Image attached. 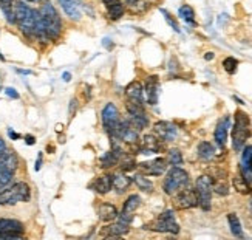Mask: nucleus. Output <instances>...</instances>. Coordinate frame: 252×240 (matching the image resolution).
<instances>
[{
	"instance_id": "ea45409f",
	"label": "nucleus",
	"mask_w": 252,
	"mask_h": 240,
	"mask_svg": "<svg viewBox=\"0 0 252 240\" xmlns=\"http://www.w3.org/2000/svg\"><path fill=\"white\" fill-rule=\"evenodd\" d=\"M41 164H42V154H39L37 163H36V171H39V169H41Z\"/></svg>"
},
{
	"instance_id": "e433bc0d",
	"label": "nucleus",
	"mask_w": 252,
	"mask_h": 240,
	"mask_svg": "<svg viewBox=\"0 0 252 240\" xmlns=\"http://www.w3.org/2000/svg\"><path fill=\"white\" fill-rule=\"evenodd\" d=\"M5 93H6L8 96H10V98H13V99H17V98H19V93L15 92L14 89H11V87H8V89L5 90Z\"/></svg>"
},
{
	"instance_id": "4468645a",
	"label": "nucleus",
	"mask_w": 252,
	"mask_h": 240,
	"mask_svg": "<svg viewBox=\"0 0 252 240\" xmlns=\"http://www.w3.org/2000/svg\"><path fill=\"white\" fill-rule=\"evenodd\" d=\"M229 127H231V118L229 116H224L222 121L217 124V129H215V141L218 146H224L226 141H227V132H229Z\"/></svg>"
},
{
	"instance_id": "f8f14e48",
	"label": "nucleus",
	"mask_w": 252,
	"mask_h": 240,
	"mask_svg": "<svg viewBox=\"0 0 252 240\" xmlns=\"http://www.w3.org/2000/svg\"><path fill=\"white\" fill-rule=\"evenodd\" d=\"M144 92H146V99L150 106H155L158 102V76H148L146 85H144Z\"/></svg>"
},
{
	"instance_id": "5701e85b",
	"label": "nucleus",
	"mask_w": 252,
	"mask_h": 240,
	"mask_svg": "<svg viewBox=\"0 0 252 240\" xmlns=\"http://www.w3.org/2000/svg\"><path fill=\"white\" fill-rule=\"evenodd\" d=\"M130 183H132V178H129L127 175L124 174H116L113 177V188L116 189L118 194H122L124 191H127Z\"/></svg>"
},
{
	"instance_id": "cd10ccee",
	"label": "nucleus",
	"mask_w": 252,
	"mask_h": 240,
	"mask_svg": "<svg viewBox=\"0 0 252 240\" xmlns=\"http://www.w3.org/2000/svg\"><path fill=\"white\" fill-rule=\"evenodd\" d=\"M179 17L183 19L184 22L195 25V13L192 10V6H189V5H183V6H181L179 8Z\"/></svg>"
},
{
	"instance_id": "c03bdc74",
	"label": "nucleus",
	"mask_w": 252,
	"mask_h": 240,
	"mask_svg": "<svg viewBox=\"0 0 252 240\" xmlns=\"http://www.w3.org/2000/svg\"><path fill=\"white\" fill-rule=\"evenodd\" d=\"M204 58H206L208 61L209 59H214V53H206V56H204Z\"/></svg>"
},
{
	"instance_id": "a878e982",
	"label": "nucleus",
	"mask_w": 252,
	"mask_h": 240,
	"mask_svg": "<svg viewBox=\"0 0 252 240\" xmlns=\"http://www.w3.org/2000/svg\"><path fill=\"white\" fill-rule=\"evenodd\" d=\"M227 222H229V226H231V233L235 237H243V229H241V223L237 217V214H229L227 215Z\"/></svg>"
},
{
	"instance_id": "4c0bfd02",
	"label": "nucleus",
	"mask_w": 252,
	"mask_h": 240,
	"mask_svg": "<svg viewBox=\"0 0 252 240\" xmlns=\"http://www.w3.org/2000/svg\"><path fill=\"white\" fill-rule=\"evenodd\" d=\"M76 106H77V101H76V99H72V110H70V116H73V115H74Z\"/></svg>"
},
{
	"instance_id": "2f4dec72",
	"label": "nucleus",
	"mask_w": 252,
	"mask_h": 240,
	"mask_svg": "<svg viewBox=\"0 0 252 240\" xmlns=\"http://www.w3.org/2000/svg\"><path fill=\"white\" fill-rule=\"evenodd\" d=\"M234 185H235V189H237L238 192H241V194H248V192L251 191V188L248 186V183L243 180L241 175L234 178Z\"/></svg>"
},
{
	"instance_id": "79ce46f5",
	"label": "nucleus",
	"mask_w": 252,
	"mask_h": 240,
	"mask_svg": "<svg viewBox=\"0 0 252 240\" xmlns=\"http://www.w3.org/2000/svg\"><path fill=\"white\" fill-rule=\"evenodd\" d=\"M10 137H11L13 140H17V138H20V135H17V133H14L13 130H10Z\"/></svg>"
},
{
	"instance_id": "c756f323",
	"label": "nucleus",
	"mask_w": 252,
	"mask_h": 240,
	"mask_svg": "<svg viewBox=\"0 0 252 240\" xmlns=\"http://www.w3.org/2000/svg\"><path fill=\"white\" fill-rule=\"evenodd\" d=\"M135 183H136L138 188H139L141 191L150 192V191L153 189L152 181L148 180V178H146V177H143V175H136V177H135Z\"/></svg>"
},
{
	"instance_id": "09e8293b",
	"label": "nucleus",
	"mask_w": 252,
	"mask_h": 240,
	"mask_svg": "<svg viewBox=\"0 0 252 240\" xmlns=\"http://www.w3.org/2000/svg\"><path fill=\"white\" fill-rule=\"evenodd\" d=\"M251 211H252V200H251Z\"/></svg>"
},
{
	"instance_id": "bb28decb",
	"label": "nucleus",
	"mask_w": 252,
	"mask_h": 240,
	"mask_svg": "<svg viewBox=\"0 0 252 240\" xmlns=\"http://www.w3.org/2000/svg\"><path fill=\"white\" fill-rule=\"evenodd\" d=\"M141 206V198L139 195H130L127 200H125L124 208H122V212H127V214H133L138 208Z\"/></svg>"
},
{
	"instance_id": "2eb2a0df",
	"label": "nucleus",
	"mask_w": 252,
	"mask_h": 240,
	"mask_svg": "<svg viewBox=\"0 0 252 240\" xmlns=\"http://www.w3.org/2000/svg\"><path fill=\"white\" fill-rule=\"evenodd\" d=\"M23 223L14 219H0V236L5 233H23Z\"/></svg>"
},
{
	"instance_id": "6e6552de",
	"label": "nucleus",
	"mask_w": 252,
	"mask_h": 240,
	"mask_svg": "<svg viewBox=\"0 0 252 240\" xmlns=\"http://www.w3.org/2000/svg\"><path fill=\"white\" fill-rule=\"evenodd\" d=\"M153 231H158V233H170V234H178L179 233V225L175 220V215L173 211H164L152 226Z\"/></svg>"
},
{
	"instance_id": "72a5a7b5",
	"label": "nucleus",
	"mask_w": 252,
	"mask_h": 240,
	"mask_svg": "<svg viewBox=\"0 0 252 240\" xmlns=\"http://www.w3.org/2000/svg\"><path fill=\"white\" fill-rule=\"evenodd\" d=\"M252 163V146H248L243 149L241 155V167H248Z\"/></svg>"
},
{
	"instance_id": "0eeeda50",
	"label": "nucleus",
	"mask_w": 252,
	"mask_h": 240,
	"mask_svg": "<svg viewBox=\"0 0 252 240\" xmlns=\"http://www.w3.org/2000/svg\"><path fill=\"white\" fill-rule=\"evenodd\" d=\"M119 123H121L119 112H118L115 104L108 102L107 106L102 109V126H104V130L110 135V137H115Z\"/></svg>"
},
{
	"instance_id": "9d476101",
	"label": "nucleus",
	"mask_w": 252,
	"mask_h": 240,
	"mask_svg": "<svg viewBox=\"0 0 252 240\" xmlns=\"http://www.w3.org/2000/svg\"><path fill=\"white\" fill-rule=\"evenodd\" d=\"M139 169L144 172V175H152V177H160L161 174L166 172L167 161L164 158H155L152 161H147L139 164Z\"/></svg>"
},
{
	"instance_id": "a211bd4d",
	"label": "nucleus",
	"mask_w": 252,
	"mask_h": 240,
	"mask_svg": "<svg viewBox=\"0 0 252 240\" xmlns=\"http://www.w3.org/2000/svg\"><path fill=\"white\" fill-rule=\"evenodd\" d=\"M125 95L129 96V101H136V102H143V95H144V89L141 82L133 81L132 84L127 85L125 89Z\"/></svg>"
},
{
	"instance_id": "aec40b11",
	"label": "nucleus",
	"mask_w": 252,
	"mask_h": 240,
	"mask_svg": "<svg viewBox=\"0 0 252 240\" xmlns=\"http://www.w3.org/2000/svg\"><path fill=\"white\" fill-rule=\"evenodd\" d=\"M93 188L98 194H107L113 188V177L112 175H102L93 183Z\"/></svg>"
},
{
	"instance_id": "412c9836",
	"label": "nucleus",
	"mask_w": 252,
	"mask_h": 240,
	"mask_svg": "<svg viewBox=\"0 0 252 240\" xmlns=\"http://www.w3.org/2000/svg\"><path fill=\"white\" fill-rule=\"evenodd\" d=\"M160 150V141L158 137L155 135H146L143 138V147H141V152L143 154H153V152Z\"/></svg>"
},
{
	"instance_id": "7c9ffc66",
	"label": "nucleus",
	"mask_w": 252,
	"mask_h": 240,
	"mask_svg": "<svg viewBox=\"0 0 252 240\" xmlns=\"http://www.w3.org/2000/svg\"><path fill=\"white\" fill-rule=\"evenodd\" d=\"M223 67H224V70H226L229 75H234L235 71H237L238 61L235 59V58H226V59L223 61Z\"/></svg>"
},
{
	"instance_id": "c85d7f7f",
	"label": "nucleus",
	"mask_w": 252,
	"mask_h": 240,
	"mask_svg": "<svg viewBox=\"0 0 252 240\" xmlns=\"http://www.w3.org/2000/svg\"><path fill=\"white\" fill-rule=\"evenodd\" d=\"M127 112H129V115H133V116H143V115H146L143 102H136V101H129L127 102Z\"/></svg>"
},
{
	"instance_id": "f257e3e1",
	"label": "nucleus",
	"mask_w": 252,
	"mask_h": 240,
	"mask_svg": "<svg viewBox=\"0 0 252 240\" xmlns=\"http://www.w3.org/2000/svg\"><path fill=\"white\" fill-rule=\"evenodd\" d=\"M39 13H41V16H42V22H44L46 36H48L50 41H56V39L60 36V31H62V22H60V17L56 11V8L53 6L50 0H44Z\"/></svg>"
},
{
	"instance_id": "37998d69",
	"label": "nucleus",
	"mask_w": 252,
	"mask_h": 240,
	"mask_svg": "<svg viewBox=\"0 0 252 240\" xmlns=\"http://www.w3.org/2000/svg\"><path fill=\"white\" fill-rule=\"evenodd\" d=\"M70 79H72V75H70V73H64V81H65V82H68Z\"/></svg>"
},
{
	"instance_id": "9b49d317",
	"label": "nucleus",
	"mask_w": 252,
	"mask_h": 240,
	"mask_svg": "<svg viewBox=\"0 0 252 240\" xmlns=\"http://www.w3.org/2000/svg\"><path fill=\"white\" fill-rule=\"evenodd\" d=\"M153 130L161 141H172L177 137V127L167 121H158L153 126Z\"/></svg>"
},
{
	"instance_id": "f3484780",
	"label": "nucleus",
	"mask_w": 252,
	"mask_h": 240,
	"mask_svg": "<svg viewBox=\"0 0 252 240\" xmlns=\"http://www.w3.org/2000/svg\"><path fill=\"white\" fill-rule=\"evenodd\" d=\"M98 214L102 222H112L118 217V209L112 203L102 202L98 208Z\"/></svg>"
},
{
	"instance_id": "ddd939ff",
	"label": "nucleus",
	"mask_w": 252,
	"mask_h": 240,
	"mask_svg": "<svg viewBox=\"0 0 252 240\" xmlns=\"http://www.w3.org/2000/svg\"><path fill=\"white\" fill-rule=\"evenodd\" d=\"M102 3L105 5L107 13H108L110 19L112 20H118L124 16L125 6H124V3L121 2V0H102Z\"/></svg>"
},
{
	"instance_id": "58836bf2",
	"label": "nucleus",
	"mask_w": 252,
	"mask_h": 240,
	"mask_svg": "<svg viewBox=\"0 0 252 240\" xmlns=\"http://www.w3.org/2000/svg\"><path fill=\"white\" fill-rule=\"evenodd\" d=\"M25 140H27V144H30V146H33V144L36 143L34 137H31V135H27V137H25Z\"/></svg>"
},
{
	"instance_id": "1a4fd4ad",
	"label": "nucleus",
	"mask_w": 252,
	"mask_h": 240,
	"mask_svg": "<svg viewBox=\"0 0 252 240\" xmlns=\"http://www.w3.org/2000/svg\"><path fill=\"white\" fill-rule=\"evenodd\" d=\"M175 203L179 209H189V208H195L198 205V197H196L195 189L184 188L175 194Z\"/></svg>"
},
{
	"instance_id": "393cba45",
	"label": "nucleus",
	"mask_w": 252,
	"mask_h": 240,
	"mask_svg": "<svg viewBox=\"0 0 252 240\" xmlns=\"http://www.w3.org/2000/svg\"><path fill=\"white\" fill-rule=\"evenodd\" d=\"M13 175H14V172L11 169H8L5 164L0 163V191L10 185L13 180Z\"/></svg>"
},
{
	"instance_id": "f03ea898",
	"label": "nucleus",
	"mask_w": 252,
	"mask_h": 240,
	"mask_svg": "<svg viewBox=\"0 0 252 240\" xmlns=\"http://www.w3.org/2000/svg\"><path fill=\"white\" fill-rule=\"evenodd\" d=\"M14 6V17L15 23L19 25L20 31L27 37H34L36 34V14L34 10H31L28 5L23 2H15L13 3Z\"/></svg>"
},
{
	"instance_id": "c9c22d12",
	"label": "nucleus",
	"mask_w": 252,
	"mask_h": 240,
	"mask_svg": "<svg viewBox=\"0 0 252 240\" xmlns=\"http://www.w3.org/2000/svg\"><path fill=\"white\" fill-rule=\"evenodd\" d=\"M163 14L166 16V20H167V23H169V25H170V27H172L173 30H175L177 33H179V27H178V23H177L175 20L172 19V16H170V14H169L167 11H164V10H163Z\"/></svg>"
},
{
	"instance_id": "20e7f679",
	"label": "nucleus",
	"mask_w": 252,
	"mask_h": 240,
	"mask_svg": "<svg viewBox=\"0 0 252 240\" xmlns=\"http://www.w3.org/2000/svg\"><path fill=\"white\" fill-rule=\"evenodd\" d=\"M31 198V189L27 183H15L11 188L0 191V205H17L28 202Z\"/></svg>"
},
{
	"instance_id": "4be33fe9",
	"label": "nucleus",
	"mask_w": 252,
	"mask_h": 240,
	"mask_svg": "<svg viewBox=\"0 0 252 240\" xmlns=\"http://www.w3.org/2000/svg\"><path fill=\"white\" fill-rule=\"evenodd\" d=\"M0 163L5 164L8 169H11L13 172H15V169H17V164H19V160H17V157H15L14 152L5 149L3 154H0Z\"/></svg>"
},
{
	"instance_id": "de8ad7c7",
	"label": "nucleus",
	"mask_w": 252,
	"mask_h": 240,
	"mask_svg": "<svg viewBox=\"0 0 252 240\" xmlns=\"http://www.w3.org/2000/svg\"><path fill=\"white\" fill-rule=\"evenodd\" d=\"M25 2H37V0H25Z\"/></svg>"
},
{
	"instance_id": "a18cd8bd",
	"label": "nucleus",
	"mask_w": 252,
	"mask_h": 240,
	"mask_svg": "<svg viewBox=\"0 0 252 240\" xmlns=\"http://www.w3.org/2000/svg\"><path fill=\"white\" fill-rule=\"evenodd\" d=\"M124 2H125V5H129V6H130V5H133V3H135L136 0H124Z\"/></svg>"
},
{
	"instance_id": "423d86ee",
	"label": "nucleus",
	"mask_w": 252,
	"mask_h": 240,
	"mask_svg": "<svg viewBox=\"0 0 252 240\" xmlns=\"http://www.w3.org/2000/svg\"><path fill=\"white\" fill-rule=\"evenodd\" d=\"M212 191H214V181H212V178L208 177V175H201V177L196 180L195 192H196V197H198V205L204 211L210 209Z\"/></svg>"
},
{
	"instance_id": "473e14b6",
	"label": "nucleus",
	"mask_w": 252,
	"mask_h": 240,
	"mask_svg": "<svg viewBox=\"0 0 252 240\" xmlns=\"http://www.w3.org/2000/svg\"><path fill=\"white\" fill-rule=\"evenodd\" d=\"M167 160H169V163H170L172 166H179L181 163H183V155H181V152H179V150L173 149V150L169 152Z\"/></svg>"
},
{
	"instance_id": "a19ab883",
	"label": "nucleus",
	"mask_w": 252,
	"mask_h": 240,
	"mask_svg": "<svg viewBox=\"0 0 252 240\" xmlns=\"http://www.w3.org/2000/svg\"><path fill=\"white\" fill-rule=\"evenodd\" d=\"M13 5V0H0V6H10Z\"/></svg>"
},
{
	"instance_id": "49530a36",
	"label": "nucleus",
	"mask_w": 252,
	"mask_h": 240,
	"mask_svg": "<svg viewBox=\"0 0 252 240\" xmlns=\"http://www.w3.org/2000/svg\"><path fill=\"white\" fill-rule=\"evenodd\" d=\"M0 61H5V58H3V56H2V54H0Z\"/></svg>"
},
{
	"instance_id": "b1692460",
	"label": "nucleus",
	"mask_w": 252,
	"mask_h": 240,
	"mask_svg": "<svg viewBox=\"0 0 252 240\" xmlns=\"http://www.w3.org/2000/svg\"><path fill=\"white\" fill-rule=\"evenodd\" d=\"M214 154H215V150H214V146H212L210 143H208V141L200 143V146H198V157L201 160H204V161H209L210 158H214Z\"/></svg>"
},
{
	"instance_id": "f704fd0d",
	"label": "nucleus",
	"mask_w": 252,
	"mask_h": 240,
	"mask_svg": "<svg viewBox=\"0 0 252 240\" xmlns=\"http://www.w3.org/2000/svg\"><path fill=\"white\" fill-rule=\"evenodd\" d=\"M214 189H215L217 194H220V195H227V192H229V186H227V183L226 181H222V180H218L215 183Z\"/></svg>"
},
{
	"instance_id": "7ed1b4c3",
	"label": "nucleus",
	"mask_w": 252,
	"mask_h": 240,
	"mask_svg": "<svg viewBox=\"0 0 252 240\" xmlns=\"http://www.w3.org/2000/svg\"><path fill=\"white\" fill-rule=\"evenodd\" d=\"M249 137H251V119L245 112L238 110L235 113V124L232 129V147L237 152L243 150Z\"/></svg>"
},
{
	"instance_id": "6ab92c4d",
	"label": "nucleus",
	"mask_w": 252,
	"mask_h": 240,
	"mask_svg": "<svg viewBox=\"0 0 252 240\" xmlns=\"http://www.w3.org/2000/svg\"><path fill=\"white\" fill-rule=\"evenodd\" d=\"M60 6L64 8L65 14L68 16L72 20H79L81 19V11L77 8L76 0H59Z\"/></svg>"
},
{
	"instance_id": "dca6fc26",
	"label": "nucleus",
	"mask_w": 252,
	"mask_h": 240,
	"mask_svg": "<svg viewBox=\"0 0 252 240\" xmlns=\"http://www.w3.org/2000/svg\"><path fill=\"white\" fill-rule=\"evenodd\" d=\"M129 233V225H124V223L118 222L113 225L104 226L101 231V236H107V237H118V236H124Z\"/></svg>"
},
{
	"instance_id": "39448f33",
	"label": "nucleus",
	"mask_w": 252,
	"mask_h": 240,
	"mask_svg": "<svg viewBox=\"0 0 252 240\" xmlns=\"http://www.w3.org/2000/svg\"><path fill=\"white\" fill-rule=\"evenodd\" d=\"M187 183H189V174L184 169H181V167L173 166L163 183V189L167 195H175L177 192L187 186Z\"/></svg>"
}]
</instances>
